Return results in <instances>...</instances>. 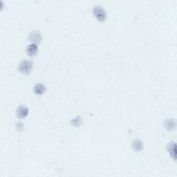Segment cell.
Segmentation results:
<instances>
[{
	"mask_svg": "<svg viewBox=\"0 0 177 177\" xmlns=\"http://www.w3.org/2000/svg\"><path fill=\"white\" fill-rule=\"evenodd\" d=\"M37 52V46L36 44H31L26 48V53L30 56H35Z\"/></svg>",
	"mask_w": 177,
	"mask_h": 177,
	"instance_id": "obj_5",
	"label": "cell"
},
{
	"mask_svg": "<svg viewBox=\"0 0 177 177\" xmlns=\"http://www.w3.org/2000/svg\"><path fill=\"white\" fill-rule=\"evenodd\" d=\"M165 127L168 129H172L175 128V121L174 120L169 119L165 122Z\"/></svg>",
	"mask_w": 177,
	"mask_h": 177,
	"instance_id": "obj_7",
	"label": "cell"
},
{
	"mask_svg": "<svg viewBox=\"0 0 177 177\" xmlns=\"http://www.w3.org/2000/svg\"><path fill=\"white\" fill-rule=\"evenodd\" d=\"M32 62L31 60H23L19 64V70L24 74H29L32 69Z\"/></svg>",
	"mask_w": 177,
	"mask_h": 177,
	"instance_id": "obj_1",
	"label": "cell"
},
{
	"mask_svg": "<svg viewBox=\"0 0 177 177\" xmlns=\"http://www.w3.org/2000/svg\"><path fill=\"white\" fill-rule=\"evenodd\" d=\"M29 38H30V40L31 42H33V44L38 43L41 41L42 35L40 33L38 32V31H33V33H31Z\"/></svg>",
	"mask_w": 177,
	"mask_h": 177,
	"instance_id": "obj_4",
	"label": "cell"
},
{
	"mask_svg": "<svg viewBox=\"0 0 177 177\" xmlns=\"http://www.w3.org/2000/svg\"><path fill=\"white\" fill-rule=\"evenodd\" d=\"M93 12H94V15L96 17V18L99 21H104L106 18V12H105L104 8L100 7V6H95L93 8Z\"/></svg>",
	"mask_w": 177,
	"mask_h": 177,
	"instance_id": "obj_2",
	"label": "cell"
},
{
	"mask_svg": "<svg viewBox=\"0 0 177 177\" xmlns=\"http://www.w3.org/2000/svg\"><path fill=\"white\" fill-rule=\"evenodd\" d=\"M45 91V87L42 84H37L34 87V91L37 94H42Z\"/></svg>",
	"mask_w": 177,
	"mask_h": 177,
	"instance_id": "obj_6",
	"label": "cell"
},
{
	"mask_svg": "<svg viewBox=\"0 0 177 177\" xmlns=\"http://www.w3.org/2000/svg\"><path fill=\"white\" fill-rule=\"evenodd\" d=\"M132 147L136 151H140L142 149V143L140 140H136L132 143Z\"/></svg>",
	"mask_w": 177,
	"mask_h": 177,
	"instance_id": "obj_9",
	"label": "cell"
},
{
	"mask_svg": "<svg viewBox=\"0 0 177 177\" xmlns=\"http://www.w3.org/2000/svg\"><path fill=\"white\" fill-rule=\"evenodd\" d=\"M168 151H170L171 154V156L174 157V159H175V155H176V145L175 143H170L167 147Z\"/></svg>",
	"mask_w": 177,
	"mask_h": 177,
	"instance_id": "obj_8",
	"label": "cell"
},
{
	"mask_svg": "<svg viewBox=\"0 0 177 177\" xmlns=\"http://www.w3.org/2000/svg\"><path fill=\"white\" fill-rule=\"evenodd\" d=\"M17 116L19 118H24L28 115L29 113V109L27 108L25 106H22L19 107L18 109H17Z\"/></svg>",
	"mask_w": 177,
	"mask_h": 177,
	"instance_id": "obj_3",
	"label": "cell"
}]
</instances>
